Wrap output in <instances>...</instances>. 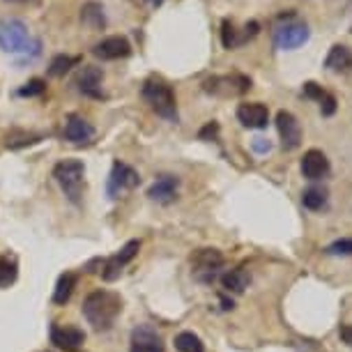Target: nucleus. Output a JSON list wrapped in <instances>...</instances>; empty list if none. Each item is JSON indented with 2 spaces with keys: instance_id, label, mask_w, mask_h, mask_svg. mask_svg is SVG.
Here are the masks:
<instances>
[{
  "instance_id": "nucleus-1",
  "label": "nucleus",
  "mask_w": 352,
  "mask_h": 352,
  "mask_svg": "<svg viewBox=\"0 0 352 352\" xmlns=\"http://www.w3.org/2000/svg\"><path fill=\"white\" fill-rule=\"evenodd\" d=\"M120 314L122 300L111 290H95L83 302V316L95 331H109Z\"/></svg>"
},
{
  "instance_id": "nucleus-2",
  "label": "nucleus",
  "mask_w": 352,
  "mask_h": 352,
  "mask_svg": "<svg viewBox=\"0 0 352 352\" xmlns=\"http://www.w3.org/2000/svg\"><path fill=\"white\" fill-rule=\"evenodd\" d=\"M143 99L150 104V109L162 116L164 120L168 122H177V99L175 92L166 81L152 76L143 83Z\"/></svg>"
},
{
  "instance_id": "nucleus-3",
  "label": "nucleus",
  "mask_w": 352,
  "mask_h": 352,
  "mask_svg": "<svg viewBox=\"0 0 352 352\" xmlns=\"http://www.w3.org/2000/svg\"><path fill=\"white\" fill-rule=\"evenodd\" d=\"M53 177L60 184V189L65 191V196L72 203L78 205L85 191V166L78 159H63L60 164H56L53 168Z\"/></svg>"
},
{
  "instance_id": "nucleus-4",
  "label": "nucleus",
  "mask_w": 352,
  "mask_h": 352,
  "mask_svg": "<svg viewBox=\"0 0 352 352\" xmlns=\"http://www.w3.org/2000/svg\"><path fill=\"white\" fill-rule=\"evenodd\" d=\"M28 44V25L21 19H3L0 21V49L5 53H23Z\"/></svg>"
},
{
  "instance_id": "nucleus-5",
  "label": "nucleus",
  "mask_w": 352,
  "mask_h": 352,
  "mask_svg": "<svg viewBox=\"0 0 352 352\" xmlns=\"http://www.w3.org/2000/svg\"><path fill=\"white\" fill-rule=\"evenodd\" d=\"M311 37V30L307 23L302 21H285L281 25H276L274 30V46L281 51H292L300 49L302 44H307Z\"/></svg>"
},
{
  "instance_id": "nucleus-6",
  "label": "nucleus",
  "mask_w": 352,
  "mask_h": 352,
  "mask_svg": "<svg viewBox=\"0 0 352 352\" xmlns=\"http://www.w3.org/2000/svg\"><path fill=\"white\" fill-rule=\"evenodd\" d=\"M251 88V78L244 74H230V76H212L203 83V90L210 95L219 97H235L244 95Z\"/></svg>"
},
{
  "instance_id": "nucleus-7",
  "label": "nucleus",
  "mask_w": 352,
  "mask_h": 352,
  "mask_svg": "<svg viewBox=\"0 0 352 352\" xmlns=\"http://www.w3.org/2000/svg\"><path fill=\"white\" fill-rule=\"evenodd\" d=\"M191 265L196 267L198 278L210 283V281H214L217 272L223 267V256H221V251H217V249H198L194 251V256H191Z\"/></svg>"
},
{
  "instance_id": "nucleus-8",
  "label": "nucleus",
  "mask_w": 352,
  "mask_h": 352,
  "mask_svg": "<svg viewBox=\"0 0 352 352\" xmlns=\"http://www.w3.org/2000/svg\"><path fill=\"white\" fill-rule=\"evenodd\" d=\"M276 129H278V136H281V145H283L285 152H292V150L300 148L302 127L290 111H278L276 113Z\"/></svg>"
},
{
  "instance_id": "nucleus-9",
  "label": "nucleus",
  "mask_w": 352,
  "mask_h": 352,
  "mask_svg": "<svg viewBox=\"0 0 352 352\" xmlns=\"http://www.w3.org/2000/svg\"><path fill=\"white\" fill-rule=\"evenodd\" d=\"M138 249H141V242L131 240V242L124 244V247L118 251L116 256L109 258V261L104 263V270H102V278H104V281H116V278L120 276V272L138 256Z\"/></svg>"
},
{
  "instance_id": "nucleus-10",
  "label": "nucleus",
  "mask_w": 352,
  "mask_h": 352,
  "mask_svg": "<svg viewBox=\"0 0 352 352\" xmlns=\"http://www.w3.org/2000/svg\"><path fill=\"white\" fill-rule=\"evenodd\" d=\"M138 182H141V177H138V173L131 166L116 162L109 175V196L118 198L124 189H134Z\"/></svg>"
},
{
  "instance_id": "nucleus-11",
  "label": "nucleus",
  "mask_w": 352,
  "mask_h": 352,
  "mask_svg": "<svg viewBox=\"0 0 352 352\" xmlns=\"http://www.w3.org/2000/svg\"><path fill=\"white\" fill-rule=\"evenodd\" d=\"M129 53H131V44L120 35L104 37L102 42L92 46V56L99 58V60H120V58H127Z\"/></svg>"
},
{
  "instance_id": "nucleus-12",
  "label": "nucleus",
  "mask_w": 352,
  "mask_h": 352,
  "mask_svg": "<svg viewBox=\"0 0 352 352\" xmlns=\"http://www.w3.org/2000/svg\"><path fill=\"white\" fill-rule=\"evenodd\" d=\"M102 83H104V72L95 67V65H85V67L76 74V90L83 92L85 97H92V99H102L104 92H102Z\"/></svg>"
},
{
  "instance_id": "nucleus-13",
  "label": "nucleus",
  "mask_w": 352,
  "mask_h": 352,
  "mask_svg": "<svg viewBox=\"0 0 352 352\" xmlns=\"http://www.w3.org/2000/svg\"><path fill=\"white\" fill-rule=\"evenodd\" d=\"M237 120L247 129H265L270 122V111L261 102H244L237 106Z\"/></svg>"
},
{
  "instance_id": "nucleus-14",
  "label": "nucleus",
  "mask_w": 352,
  "mask_h": 352,
  "mask_svg": "<svg viewBox=\"0 0 352 352\" xmlns=\"http://www.w3.org/2000/svg\"><path fill=\"white\" fill-rule=\"evenodd\" d=\"M51 343L67 352H74L85 343V334L81 329L72 327V324L56 322V324H51Z\"/></svg>"
},
{
  "instance_id": "nucleus-15",
  "label": "nucleus",
  "mask_w": 352,
  "mask_h": 352,
  "mask_svg": "<svg viewBox=\"0 0 352 352\" xmlns=\"http://www.w3.org/2000/svg\"><path fill=\"white\" fill-rule=\"evenodd\" d=\"M63 136H65V141H69L74 145H83L95 138V127H92L88 120H83L81 116H69L67 122H65Z\"/></svg>"
},
{
  "instance_id": "nucleus-16",
  "label": "nucleus",
  "mask_w": 352,
  "mask_h": 352,
  "mask_svg": "<svg viewBox=\"0 0 352 352\" xmlns=\"http://www.w3.org/2000/svg\"><path fill=\"white\" fill-rule=\"evenodd\" d=\"M302 173L307 180H320L329 173V159L320 150H309L302 157Z\"/></svg>"
},
{
  "instance_id": "nucleus-17",
  "label": "nucleus",
  "mask_w": 352,
  "mask_h": 352,
  "mask_svg": "<svg viewBox=\"0 0 352 352\" xmlns=\"http://www.w3.org/2000/svg\"><path fill=\"white\" fill-rule=\"evenodd\" d=\"M177 187H180V180L175 175H159L148 189V196L150 201L157 203H173L177 196Z\"/></svg>"
},
{
  "instance_id": "nucleus-18",
  "label": "nucleus",
  "mask_w": 352,
  "mask_h": 352,
  "mask_svg": "<svg viewBox=\"0 0 352 352\" xmlns=\"http://www.w3.org/2000/svg\"><path fill=\"white\" fill-rule=\"evenodd\" d=\"M129 352H164V345L159 341L157 331L150 327H138L131 336V350Z\"/></svg>"
},
{
  "instance_id": "nucleus-19",
  "label": "nucleus",
  "mask_w": 352,
  "mask_h": 352,
  "mask_svg": "<svg viewBox=\"0 0 352 352\" xmlns=\"http://www.w3.org/2000/svg\"><path fill=\"white\" fill-rule=\"evenodd\" d=\"M249 283H251V276L244 267L230 270L221 276V285L228 292H235V295H242V292L249 288Z\"/></svg>"
},
{
  "instance_id": "nucleus-20",
  "label": "nucleus",
  "mask_w": 352,
  "mask_h": 352,
  "mask_svg": "<svg viewBox=\"0 0 352 352\" xmlns=\"http://www.w3.org/2000/svg\"><path fill=\"white\" fill-rule=\"evenodd\" d=\"M352 65V51L345 44H334L329 49V56L324 60V67L331 72H343L345 67Z\"/></svg>"
},
{
  "instance_id": "nucleus-21",
  "label": "nucleus",
  "mask_w": 352,
  "mask_h": 352,
  "mask_svg": "<svg viewBox=\"0 0 352 352\" xmlns=\"http://www.w3.org/2000/svg\"><path fill=\"white\" fill-rule=\"evenodd\" d=\"M74 288H76V276L72 274V272H65V274H60V278H58L56 290H53V302H56L58 307L67 304Z\"/></svg>"
},
{
  "instance_id": "nucleus-22",
  "label": "nucleus",
  "mask_w": 352,
  "mask_h": 352,
  "mask_svg": "<svg viewBox=\"0 0 352 352\" xmlns=\"http://www.w3.org/2000/svg\"><path fill=\"white\" fill-rule=\"evenodd\" d=\"M81 19H83V23H85V25H90V28H95V30H102L104 25H106L104 8H102L99 3H88V5H83Z\"/></svg>"
},
{
  "instance_id": "nucleus-23",
  "label": "nucleus",
  "mask_w": 352,
  "mask_h": 352,
  "mask_svg": "<svg viewBox=\"0 0 352 352\" xmlns=\"http://www.w3.org/2000/svg\"><path fill=\"white\" fill-rule=\"evenodd\" d=\"M302 205L311 212H318L327 205V191L320 189V187H309L307 191L302 194Z\"/></svg>"
},
{
  "instance_id": "nucleus-24",
  "label": "nucleus",
  "mask_w": 352,
  "mask_h": 352,
  "mask_svg": "<svg viewBox=\"0 0 352 352\" xmlns=\"http://www.w3.org/2000/svg\"><path fill=\"white\" fill-rule=\"evenodd\" d=\"M175 350L177 352H205V345L194 331H180V334L175 336Z\"/></svg>"
},
{
  "instance_id": "nucleus-25",
  "label": "nucleus",
  "mask_w": 352,
  "mask_h": 352,
  "mask_svg": "<svg viewBox=\"0 0 352 352\" xmlns=\"http://www.w3.org/2000/svg\"><path fill=\"white\" fill-rule=\"evenodd\" d=\"M78 63V58H72V56H56L49 65V74L51 76H65L67 72L74 67Z\"/></svg>"
},
{
  "instance_id": "nucleus-26",
  "label": "nucleus",
  "mask_w": 352,
  "mask_h": 352,
  "mask_svg": "<svg viewBox=\"0 0 352 352\" xmlns=\"http://www.w3.org/2000/svg\"><path fill=\"white\" fill-rule=\"evenodd\" d=\"M44 90H46V81H42V78H30L28 83H23L19 88V97H37Z\"/></svg>"
},
{
  "instance_id": "nucleus-27",
  "label": "nucleus",
  "mask_w": 352,
  "mask_h": 352,
  "mask_svg": "<svg viewBox=\"0 0 352 352\" xmlns=\"http://www.w3.org/2000/svg\"><path fill=\"white\" fill-rule=\"evenodd\" d=\"M221 44L226 46V49H235L237 46V30H235V23L232 21H226L221 23Z\"/></svg>"
},
{
  "instance_id": "nucleus-28",
  "label": "nucleus",
  "mask_w": 352,
  "mask_h": 352,
  "mask_svg": "<svg viewBox=\"0 0 352 352\" xmlns=\"http://www.w3.org/2000/svg\"><path fill=\"white\" fill-rule=\"evenodd\" d=\"M324 254H329V256H352V237H343V240L331 242L329 247L324 249Z\"/></svg>"
},
{
  "instance_id": "nucleus-29",
  "label": "nucleus",
  "mask_w": 352,
  "mask_h": 352,
  "mask_svg": "<svg viewBox=\"0 0 352 352\" xmlns=\"http://www.w3.org/2000/svg\"><path fill=\"white\" fill-rule=\"evenodd\" d=\"M16 272H14V263H10L8 258H0V285H8L14 281Z\"/></svg>"
},
{
  "instance_id": "nucleus-30",
  "label": "nucleus",
  "mask_w": 352,
  "mask_h": 352,
  "mask_svg": "<svg viewBox=\"0 0 352 352\" xmlns=\"http://www.w3.org/2000/svg\"><path fill=\"white\" fill-rule=\"evenodd\" d=\"M258 30H261V25H258L256 21H251V23L244 25L242 30H237V46H242L244 42H249L251 37H256Z\"/></svg>"
},
{
  "instance_id": "nucleus-31",
  "label": "nucleus",
  "mask_w": 352,
  "mask_h": 352,
  "mask_svg": "<svg viewBox=\"0 0 352 352\" xmlns=\"http://www.w3.org/2000/svg\"><path fill=\"white\" fill-rule=\"evenodd\" d=\"M324 95H327V92H324L318 83H314V81L304 83V97H309V99H318V102H320V99H322Z\"/></svg>"
},
{
  "instance_id": "nucleus-32",
  "label": "nucleus",
  "mask_w": 352,
  "mask_h": 352,
  "mask_svg": "<svg viewBox=\"0 0 352 352\" xmlns=\"http://www.w3.org/2000/svg\"><path fill=\"white\" fill-rule=\"evenodd\" d=\"M320 111H322L324 118L334 116V113H336V97L334 95H324L320 99Z\"/></svg>"
},
{
  "instance_id": "nucleus-33",
  "label": "nucleus",
  "mask_w": 352,
  "mask_h": 352,
  "mask_svg": "<svg viewBox=\"0 0 352 352\" xmlns=\"http://www.w3.org/2000/svg\"><path fill=\"white\" fill-rule=\"evenodd\" d=\"M254 150L256 152H261V155H265V152H270L272 150V143H270V138H263V136H256L254 138Z\"/></svg>"
},
{
  "instance_id": "nucleus-34",
  "label": "nucleus",
  "mask_w": 352,
  "mask_h": 352,
  "mask_svg": "<svg viewBox=\"0 0 352 352\" xmlns=\"http://www.w3.org/2000/svg\"><path fill=\"white\" fill-rule=\"evenodd\" d=\"M219 134V124L214 122V120H212V122H208V124H205V127L201 129V134H198V136H201V138H214Z\"/></svg>"
},
{
  "instance_id": "nucleus-35",
  "label": "nucleus",
  "mask_w": 352,
  "mask_h": 352,
  "mask_svg": "<svg viewBox=\"0 0 352 352\" xmlns=\"http://www.w3.org/2000/svg\"><path fill=\"white\" fill-rule=\"evenodd\" d=\"M341 338H343L345 345H350V348H352V324H343V327H341Z\"/></svg>"
},
{
  "instance_id": "nucleus-36",
  "label": "nucleus",
  "mask_w": 352,
  "mask_h": 352,
  "mask_svg": "<svg viewBox=\"0 0 352 352\" xmlns=\"http://www.w3.org/2000/svg\"><path fill=\"white\" fill-rule=\"evenodd\" d=\"M148 3L152 5V8H159V5H162V3H164V0H148Z\"/></svg>"
},
{
  "instance_id": "nucleus-37",
  "label": "nucleus",
  "mask_w": 352,
  "mask_h": 352,
  "mask_svg": "<svg viewBox=\"0 0 352 352\" xmlns=\"http://www.w3.org/2000/svg\"><path fill=\"white\" fill-rule=\"evenodd\" d=\"M12 3H16V0H12Z\"/></svg>"
}]
</instances>
